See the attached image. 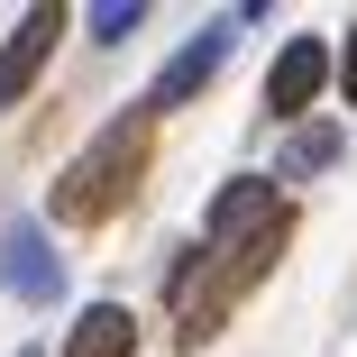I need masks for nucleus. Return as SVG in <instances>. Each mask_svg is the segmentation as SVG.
Masks as SVG:
<instances>
[{
    "label": "nucleus",
    "mask_w": 357,
    "mask_h": 357,
    "mask_svg": "<svg viewBox=\"0 0 357 357\" xmlns=\"http://www.w3.org/2000/svg\"><path fill=\"white\" fill-rule=\"evenodd\" d=\"M147 119H156V110H137V119H119V128H101L92 147L74 156V174L55 183V211H64V220H110V211L128 202V183H137V165H147Z\"/></svg>",
    "instance_id": "f257e3e1"
},
{
    "label": "nucleus",
    "mask_w": 357,
    "mask_h": 357,
    "mask_svg": "<svg viewBox=\"0 0 357 357\" xmlns=\"http://www.w3.org/2000/svg\"><path fill=\"white\" fill-rule=\"evenodd\" d=\"M0 294H19V303H55L64 294V266H55V248H46L37 220L0 229Z\"/></svg>",
    "instance_id": "f03ea898"
},
{
    "label": "nucleus",
    "mask_w": 357,
    "mask_h": 357,
    "mask_svg": "<svg viewBox=\"0 0 357 357\" xmlns=\"http://www.w3.org/2000/svg\"><path fill=\"white\" fill-rule=\"evenodd\" d=\"M321 83H330V46L321 37H294V46L275 55V74H266V110L275 119H303L321 101Z\"/></svg>",
    "instance_id": "7ed1b4c3"
},
{
    "label": "nucleus",
    "mask_w": 357,
    "mask_h": 357,
    "mask_svg": "<svg viewBox=\"0 0 357 357\" xmlns=\"http://www.w3.org/2000/svg\"><path fill=\"white\" fill-rule=\"evenodd\" d=\"M229 37H238V19H211V28H202V37H192V46H183L174 64H165V74H156V92H147V110H174V101H192V92L211 83V64L229 55Z\"/></svg>",
    "instance_id": "20e7f679"
},
{
    "label": "nucleus",
    "mask_w": 357,
    "mask_h": 357,
    "mask_svg": "<svg viewBox=\"0 0 357 357\" xmlns=\"http://www.w3.org/2000/svg\"><path fill=\"white\" fill-rule=\"evenodd\" d=\"M55 37H64V10H28V19H19V37L0 46V110L37 83V64L55 55Z\"/></svg>",
    "instance_id": "39448f33"
},
{
    "label": "nucleus",
    "mask_w": 357,
    "mask_h": 357,
    "mask_svg": "<svg viewBox=\"0 0 357 357\" xmlns=\"http://www.w3.org/2000/svg\"><path fill=\"white\" fill-rule=\"evenodd\" d=\"M128 348H137V321L119 303H92L74 330H64V357H128Z\"/></svg>",
    "instance_id": "423d86ee"
},
{
    "label": "nucleus",
    "mask_w": 357,
    "mask_h": 357,
    "mask_svg": "<svg viewBox=\"0 0 357 357\" xmlns=\"http://www.w3.org/2000/svg\"><path fill=\"white\" fill-rule=\"evenodd\" d=\"M339 156V128H303L294 147H284V174H312V165H330Z\"/></svg>",
    "instance_id": "0eeeda50"
},
{
    "label": "nucleus",
    "mask_w": 357,
    "mask_h": 357,
    "mask_svg": "<svg viewBox=\"0 0 357 357\" xmlns=\"http://www.w3.org/2000/svg\"><path fill=\"white\" fill-rule=\"evenodd\" d=\"M137 19H147L137 0H110V10H92V37H101V46H119V37H128Z\"/></svg>",
    "instance_id": "6e6552de"
},
{
    "label": "nucleus",
    "mask_w": 357,
    "mask_h": 357,
    "mask_svg": "<svg viewBox=\"0 0 357 357\" xmlns=\"http://www.w3.org/2000/svg\"><path fill=\"white\" fill-rule=\"evenodd\" d=\"M339 74H348V101H357V28H348V64H339Z\"/></svg>",
    "instance_id": "1a4fd4ad"
},
{
    "label": "nucleus",
    "mask_w": 357,
    "mask_h": 357,
    "mask_svg": "<svg viewBox=\"0 0 357 357\" xmlns=\"http://www.w3.org/2000/svg\"><path fill=\"white\" fill-rule=\"evenodd\" d=\"M19 357H37V348H19Z\"/></svg>",
    "instance_id": "9d476101"
}]
</instances>
